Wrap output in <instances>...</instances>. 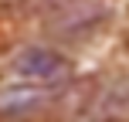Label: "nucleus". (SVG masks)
Masks as SVG:
<instances>
[{
    "label": "nucleus",
    "instance_id": "f257e3e1",
    "mask_svg": "<svg viewBox=\"0 0 129 122\" xmlns=\"http://www.w3.org/2000/svg\"><path fill=\"white\" fill-rule=\"evenodd\" d=\"M109 7L99 0H61L48 17V31L54 37H82L105 20Z\"/></svg>",
    "mask_w": 129,
    "mask_h": 122
},
{
    "label": "nucleus",
    "instance_id": "f03ea898",
    "mask_svg": "<svg viewBox=\"0 0 129 122\" xmlns=\"http://www.w3.org/2000/svg\"><path fill=\"white\" fill-rule=\"evenodd\" d=\"M14 71L24 78H34V82H54V78L68 75V64L61 54L48 51V48H27L14 58Z\"/></svg>",
    "mask_w": 129,
    "mask_h": 122
},
{
    "label": "nucleus",
    "instance_id": "7ed1b4c3",
    "mask_svg": "<svg viewBox=\"0 0 129 122\" xmlns=\"http://www.w3.org/2000/svg\"><path fill=\"white\" fill-rule=\"evenodd\" d=\"M48 98H51V88H34V85H10V88H0V115L4 119L27 115V112L41 109Z\"/></svg>",
    "mask_w": 129,
    "mask_h": 122
},
{
    "label": "nucleus",
    "instance_id": "20e7f679",
    "mask_svg": "<svg viewBox=\"0 0 129 122\" xmlns=\"http://www.w3.org/2000/svg\"><path fill=\"white\" fill-rule=\"evenodd\" d=\"M109 122H116V119H109Z\"/></svg>",
    "mask_w": 129,
    "mask_h": 122
}]
</instances>
